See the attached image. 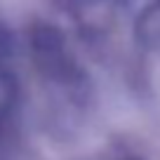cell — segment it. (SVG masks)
I'll return each mask as SVG.
<instances>
[{
    "label": "cell",
    "instance_id": "obj_1",
    "mask_svg": "<svg viewBox=\"0 0 160 160\" xmlns=\"http://www.w3.org/2000/svg\"><path fill=\"white\" fill-rule=\"evenodd\" d=\"M26 52L40 87L52 101L68 111L85 106L90 78L68 47L64 31L50 21H33L26 31Z\"/></svg>",
    "mask_w": 160,
    "mask_h": 160
}]
</instances>
